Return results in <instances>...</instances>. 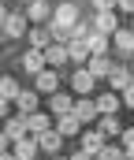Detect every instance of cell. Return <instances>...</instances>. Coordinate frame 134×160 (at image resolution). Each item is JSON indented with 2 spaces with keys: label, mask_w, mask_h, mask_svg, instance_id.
I'll use <instances>...</instances> for the list:
<instances>
[{
  "label": "cell",
  "mask_w": 134,
  "mask_h": 160,
  "mask_svg": "<svg viewBox=\"0 0 134 160\" xmlns=\"http://www.w3.org/2000/svg\"><path fill=\"white\" fill-rule=\"evenodd\" d=\"M7 153H11L15 160H34V157H37V142H34V134H26V138L11 142V145H7Z\"/></svg>",
  "instance_id": "cell-1"
},
{
  "label": "cell",
  "mask_w": 134,
  "mask_h": 160,
  "mask_svg": "<svg viewBox=\"0 0 134 160\" xmlns=\"http://www.w3.org/2000/svg\"><path fill=\"white\" fill-rule=\"evenodd\" d=\"M56 89H60V75L52 67H45V71L34 75V93H56Z\"/></svg>",
  "instance_id": "cell-2"
},
{
  "label": "cell",
  "mask_w": 134,
  "mask_h": 160,
  "mask_svg": "<svg viewBox=\"0 0 134 160\" xmlns=\"http://www.w3.org/2000/svg\"><path fill=\"white\" fill-rule=\"evenodd\" d=\"M52 22H56V26H67V30H71V26L78 22V8H75V0H63V4L56 8Z\"/></svg>",
  "instance_id": "cell-3"
},
{
  "label": "cell",
  "mask_w": 134,
  "mask_h": 160,
  "mask_svg": "<svg viewBox=\"0 0 134 160\" xmlns=\"http://www.w3.org/2000/svg\"><path fill=\"white\" fill-rule=\"evenodd\" d=\"M119 30V19H116V11H97V19H93V34H116Z\"/></svg>",
  "instance_id": "cell-4"
},
{
  "label": "cell",
  "mask_w": 134,
  "mask_h": 160,
  "mask_svg": "<svg viewBox=\"0 0 134 160\" xmlns=\"http://www.w3.org/2000/svg\"><path fill=\"white\" fill-rule=\"evenodd\" d=\"M26 22H30V19H26L22 11H15V15L7 11V19H4V26H0V30H4L7 38H22V34H26Z\"/></svg>",
  "instance_id": "cell-5"
},
{
  "label": "cell",
  "mask_w": 134,
  "mask_h": 160,
  "mask_svg": "<svg viewBox=\"0 0 134 160\" xmlns=\"http://www.w3.org/2000/svg\"><path fill=\"white\" fill-rule=\"evenodd\" d=\"M26 19H30V22H37V26H45V22L52 19L48 0H30V4H26Z\"/></svg>",
  "instance_id": "cell-6"
},
{
  "label": "cell",
  "mask_w": 134,
  "mask_h": 160,
  "mask_svg": "<svg viewBox=\"0 0 134 160\" xmlns=\"http://www.w3.org/2000/svg\"><path fill=\"white\" fill-rule=\"evenodd\" d=\"M22 119H26V134H34V138L45 134V130H52V119H48L45 112H30V116H22Z\"/></svg>",
  "instance_id": "cell-7"
},
{
  "label": "cell",
  "mask_w": 134,
  "mask_h": 160,
  "mask_svg": "<svg viewBox=\"0 0 134 160\" xmlns=\"http://www.w3.org/2000/svg\"><path fill=\"white\" fill-rule=\"evenodd\" d=\"M52 130H56L60 138H75V134L82 130V123H78L71 112H67V116H56V127H52Z\"/></svg>",
  "instance_id": "cell-8"
},
{
  "label": "cell",
  "mask_w": 134,
  "mask_h": 160,
  "mask_svg": "<svg viewBox=\"0 0 134 160\" xmlns=\"http://www.w3.org/2000/svg\"><path fill=\"white\" fill-rule=\"evenodd\" d=\"M63 48H67V63H75V67H82V63L89 60V48H86V41H67Z\"/></svg>",
  "instance_id": "cell-9"
},
{
  "label": "cell",
  "mask_w": 134,
  "mask_h": 160,
  "mask_svg": "<svg viewBox=\"0 0 134 160\" xmlns=\"http://www.w3.org/2000/svg\"><path fill=\"white\" fill-rule=\"evenodd\" d=\"M4 138H7V142H19V138H26V119H19V116H7V119H4Z\"/></svg>",
  "instance_id": "cell-10"
},
{
  "label": "cell",
  "mask_w": 134,
  "mask_h": 160,
  "mask_svg": "<svg viewBox=\"0 0 134 160\" xmlns=\"http://www.w3.org/2000/svg\"><path fill=\"white\" fill-rule=\"evenodd\" d=\"M101 149H104V134H101V130H86V134H82V153H86V157H97Z\"/></svg>",
  "instance_id": "cell-11"
},
{
  "label": "cell",
  "mask_w": 134,
  "mask_h": 160,
  "mask_svg": "<svg viewBox=\"0 0 134 160\" xmlns=\"http://www.w3.org/2000/svg\"><path fill=\"white\" fill-rule=\"evenodd\" d=\"M93 108H97V116H116V108H119V93H101V97L93 101Z\"/></svg>",
  "instance_id": "cell-12"
},
{
  "label": "cell",
  "mask_w": 134,
  "mask_h": 160,
  "mask_svg": "<svg viewBox=\"0 0 134 160\" xmlns=\"http://www.w3.org/2000/svg\"><path fill=\"white\" fill-rule=\"evenodd\" d=\"M93 82H97V78H93V75H89L86 67H78V71H75V78H71V89H75V93H78V97H86L89 89H93Z\"/></svg>",
  "instance_id": "cell-13"
},
{
  "label": "cell",
  "mask_w": 134,
  "mask_h": 160,
  "mask_svg": "<svg viewBox=\"0 0 134 160\" xmlns=\"http://www.w3.org/2000/svg\"><path fill=\"white\" fill-rule=\"evenodd\" d=\"M41 52H45V67H52V71L67 63V48H63V45H48V48H41Z\"/></svg>",
  "instance_id": "cell-14"
},
{
  "label": "cell",
  "mask_w": 134,
  "mask_h": 160,
  "mask_svg": "<svg viewBox=\"0 0 134 160\" xmlns=\"http://www.w3.org/2000/svg\"><path fill=\"white\" fill-rule=\"evenodd\" d=\"M34 142H37V149H45L48 157H52V153H60V145H63V138H60L56 130H45V134H37Z\"/></svg>",
  "instance_id": "cell-15"
},
{
  "label": "cell",
  "mask_w": 134,
  "mask_h": 160,
  "mask_svg": "<svg viewBox=\"0 0 134 160\" xmlns=\"http://www.w3.org/2000/svg\"><path fill=\"white\" fill-rule=\"evenodd\" d=\"M71 116H75L78 123H89V119H97V108H93V101H89V97H82V101H75Z\"/></svg>",
  "instance_id": "cell-16"
},
{
  "label": "cell",
  "mask_w": 134,
  "mask_h": 160,
  "mask_svg": "<svg viewBox=\"0 0 134 160\" xmlns=\"http://www.w3.org/2000/svg\"><path fill=\"white\" fill-rule=\"evenodd\" d=\"M48 108H52V116H67L71 108H75V101H71V93H52V101H48Z\"/></svg>",
  "instance_id": "cell-17"
},
{
  "label": "cell",
  "mask_w": 134,
  "mask_h": 160,
  "mask_svg": "<svg viewBox=\"0 0 134 160\" xmlns=\"http://www.w3.org/2000/svg\"><path fill=\"white\" fill-rule=\"evenodd\" d=\"M86 71L93 75V78H104V75L112 71V60H108V56H89V60H86Z\"/></svg>",
  "instance_id": "cell-18"
},
{
  "label": "cell",
  "mask_w": 134,
  "mask_h": 160,
  "mask_svg": "<svg viewBox=\"0 0 134 160\" xmlns=\"http://www.w3.org/2000/svg\"><path fill=\"white\" fill-rule=\"evenodd\" d=\"M22 71H30V75L45 71V52H41V48H30V52L22 56Z\"/></svg>",
  "instance_id": "cell-19"
},
{
  "label": "cell",
  "mask_w": 134,
  "mask_h": 160,
  "mask_svg": "<svg viewBox=\"0 0 134 160\" xmlns=\"http://www.w3.org/2000/svg\"><path fill=\"white\" fill-rule=\"evenodd\" d=\"M15 104H19V112H22V116H30V112H37V93H34V89H19Z\"/></svg>",
  "instance_id": "cell-20"
},
{
  "label": "cell",
  "mask_w": 134,
  "mask_h": 160,
  "mask_svg": "<svg viewBox=\"0 0 134 160\" xmlns=\"http://www.w3.org/2000/svg\"><path fill=\"white\" fill-rule=\"evenodd\" d=\"M108 86L123 93V89L131 86V75H127V67H112V71H108Z\"/></svg>",
  "instance_id": "cell-21"
},
{
  "label": "cell",
  "mask_w": 134,
  "mask_h": 160,
  "mask_svg": "<svg viewBox=\"0 0 134 160\" xmlns=\"http://www.w3.org/2000/svg\"><path fill=\"white\" fill-rule=\"evenodd\" d=\"M30 45H34V48H48V45H52V34H48V26H37V30H30Z\"/></svg>",
  "instance_id": "cell-22"
},
{
  "label": "cell",
  "mask_w": 134,
  "mask_h": 160,
  "mask_svg": "<svg viewBox=\"0 0 134 160\" xmlns=\"http://www.w3.org/2000/svg\"><path fill=\"white\" fill-rule=\"evenodd\" d=\"M116 48L119 52H134V30H116Z\"/></svg>",
  "instance_id": "cell-23"
},
{
  "label": "cell",
  "mask_w": 134,
  "mask_h": 160,
  "mask_svg": "<svg viewBox=\"0 0 134 160\" xmlns=\"http://www.w3.org/2000/svg\"><path fill=\"white\" fill-rule=\"evenodd\" d=\"M0 97L11 104V101L19 97V82H15V78H0Z\"/></svg>",
  "instance_id": "cell-24"
},
{
  "label": "cell",
  "mask_w": 134,
  "mask_h": 160,
  "mask_svg": "<svg viewBox=\"0 0 134 160\" xmlns=\"http://www.w3.org/2000/svg\"><path fill=\"white\" fill-rule=\"evenodd\" d=\"M97 119H101V127H97L101 134H119L123 130V123L116 119V116H97Z\"/></svg>",
  "instance_id": "cell-25"
},
{
  "label": "cell",
  "mask_w": 134,
  "mask_h": 160,
  "mask_svg": "<svg viewBox=\"0 0 134 160\" xmlns=\"http://www.w3.org/2000/svg\"><path fill=\"white\" fill-rule=\"evenodd\" d=\"M93 160H127V153H123V149H116V145H108V142H104V149H101V153H97V157Z\"/></svg>",
  "instance_id": "cell-26"
},
{
  "label": "cell",
  "mask_w": 134,
  "mask_h": 160,
  "mask_svg": "<svg viewBox=\"0 0 134 160\" xmlns=\"http://www.w3.org/2000/svg\"><path fill=\"white\" fill-rule=\"evenodd\" d=\"M123 134V153H127V160L134 157V127H127V130H119Z\"/></svg>",
  "instance_id": "cell-27"
},
{
  "label": "cell",
  "mask_w": 134,
  "mask_h": 160,
  "mask_svg": "<svg viewBox=\"0 0 134 160\" xmlns=\"http://www.w3.org/2000/svg\"><path fill=\"white\" fill-rule=\"evenodd\" d=\"M119 104H127V108H134V82L127 86V89H123V93H119Z\"/></svg>",
  "instance_id": "cell-28"
},
{
  "label": "cell",
  "mask_w": 134,
  "mask_h": 160,
  "mask_svg": "<svg viewBox=\"0 0 134 160\" xmlns=\"http://www.w3.org/2000/svg\"><path fill=\"white\" fill-rule=\"evenodd\" d=\"M97 11H116V0H93Z\"/></svg>",
  "instance_id": "cell-29"
},
{
  "label": "cell",
  "mask_w": 134,
  "mask_h": 160,
  "mask_svg": "<svg viewBox=\"0 0 134 160\" xmlns=\"http://www.w3.org/2000/svg\"><path fill=\"white\" fill-rule=\"evenodd\" d=\"M116 8H119V11H131V15H134V0H116Z\"/></svg>",
  "instance_id": "cell-30"
},
{
  "label": "cell",
  "mask_w": 134,
  "mask_h": 160,
  "mask_svg": "<svg viewBox=\"0 0 134 160\" xmlns=\"http://www.w3.org/2000/svg\"><path fill=\"white\" fill-rule=\"evenodd\" d=\"M0 119H7V101L0 97Z\"/></svg>",
  "instance_id": "cell-31"
},
{
  "label": "cell",
  "mask_w": 134,
  "mask_h": 160,
  "mask_svg": "<svg viewBox=\"0 0 134 160\" xmlns=\"http://www.w3.org/2000/svg\"><path fill=\"white\" fill-rule=\"evenodd\" d=\"M7 145H11V142H7V138H4V130H0V153H7Z\"/></svg>",
  "instance_id": "cell-32"
},
{
  "label": "cell",
  "mask_w": 134,
  "mask_h": 160,
  "mask_svg": "<svg viewBox=\"0 0 134 160\" xmlns=\"http://www.w3.org/2000/svg\"><path fill=\"white\" fill-rule=\"evenodd\" d=\"M71 160H93V157H86V153H82V149H78V153H75V157Z\"/></svg>",
  "instance_id": "cell-33"
},
{
  "label": "cell",
  "mask_w": 134,
  "mask_h": 160,
  "mask_svg": "<svg viewBox=\"0 0 134 160\" xmlns=\"http://www.w3.org/2000/svg\"><path fill=\"white\" fill-rule=\"evenodd\" d=\"M4 19H7V8H4V4H0V26H4Z\"/></svg>",
  "instance_id": "cell-34"
},
{
  "label": "cell",
  "mask_w": 134,
  "mask_h": 160,
  "mask_svg": "<svg viewBox=\"0 0 134 160\" xmlns=\"http://www.w3.org/2000/svg\"><path fill=\"white\" fill-rule=\"evenodd\" d=\"M0 160H15V157H11V153H0Z\"/></svg>",
  "instance_id": "cell-35"
},
{
  "label": "cell",
  "mask_w": 134,
  "mask_h": 160,
  "mask_svg": "<svg viewBox=\"0 0 134 160\" xmlns=\"http://www.w3.org/2000/svg\"><path fill=\"white\" fill-rule=\"evenodd\" d=\"M22 4H30V0H22Z\"/></svg>",
  "instance_id": "cell-36"
},
{
  "label": "cell",
  "mask_w": 134,
  "mask_h": 160,
  "mask_svg": "<svg viewBox=\"0 0 134 160\" xmlns=\"http://www.w3.org/2000/svg\"><path fill=\"white\" fill-rule=\"evenodd\" d=\"M0 60H4V52H0Z\"/></svg>",
  "instance_id": "cell-37"
},
{
  "label": "cell",
  "mask_w": 134,
  "mask_h": 160,
  "mask_svg": "<svg viewBox=\"0 0 134 160\" xmlns=\"http://www.w3.org/2000/svg\"><path fill=\"white\" fill-rule=\"evenodd\" d=\"M0 4H4V0H0Z\"/></svg>",
  "instance_id": "cell-38"
},
{
  "label": "cell",
  "mask_w": 134,
  "mask_h": 160,
  "mask_svg": "<svg viewBox=\"0 0 134 160\" xmlns=\"http://www.w3.org/2000/svg\"><path fill=\"white\" fill-rule=\"evenodd\" d=\"M131 82H134V78H131Z\"/></svg>",
  "instance_id": "cell-39"
},
{
  "label": "cell",
  "mask_w": 134,
  "mask_h": 160,
  "mask_svg": "<svg viewBox=\"0 0 134 160\" xmlns=\"http://www.w3.org/2000/svg\"><path fill=\"white\" fill-rule=\"evenodd\" d=\"M131 160H134V157H131Z\"/></svg>",
  "instance_id": "cell-40"
}]
</instances>
